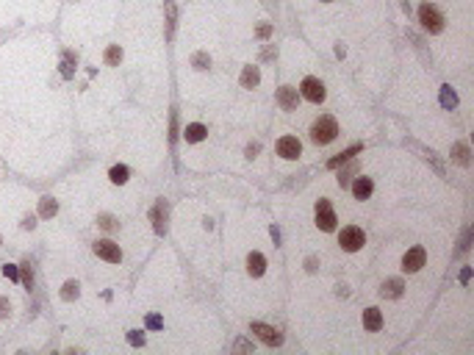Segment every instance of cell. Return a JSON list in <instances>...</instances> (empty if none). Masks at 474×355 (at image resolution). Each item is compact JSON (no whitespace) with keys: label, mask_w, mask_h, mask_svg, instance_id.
Instances as JSON below:
<instances>
[{"label":"cell","mask_w":474,"mask_h":355,"mask_svg":"<svg viewBox=\"0 0 474 355\" xmlns=\"http://www.w3.org/2000/svg\"><path fill=\"white\" fill-rule=\"evenodd\" d=\"M335 136H339V122L333 117H319L311 125V139L316 145H330Z\"/></svg>","instance_id":"6da1fadb"},{"label":"cell","mask_w":474,"mask_h":355,"mask_svg":"<svg viewBox=\"0 0 474 355\" xmlns=\"http://www.w3.org/2000/svg\"><path fill=\"white\" fill-rule=\"evenodd\" d=\"M339 244H341V247H344L347 252H355V250H361L363 244H366V236H363V230H361V228L349 225V228H344V230H341Z\"/></svg>","instance_id":"7a4b0ae2"},{"label":"cell","mask_w":474,"mask_h":355,"mask_svg":"<svg viewBox=\"0 0 474 355\" xmlns=\"http://www.w3.org/2000/svg\"><path fill=\"white\" fill-rule=\"evenodd\" d=\"M419 19H422V25L430 33H438L444 28V17L438 14V9H436V6H430V3H424L422 9H419Z\"/></svg>","instance_id":"3957f363"},{"label":"cell","mask_w":474,"mask_h":355,"mask_svg":"<svg viewBox=\"0 0 474 355\" xmlns=\"http://www.w3.org/2000/svg\"><path fill=\"white\" fill-rule=\"evenodd\" d=\"M316 225H319L322 230H335V214H333V208H330V203L327 200H319L316 203Z\"/></svg>","instance_id":"277c9868"},{"label":"cell","mask_w":474,"mask_h":355,"mask_svg":"<svg viewBox=\"0 0 474 355\" xmlns=\"http://www.w3.org/2000/svg\"><path fill=\"white\" fill-rule=\"evenodd\" d=\"M300 92H302V97L311 100V103H322V100H325V86H322L319 78H305L302 86H300Z\"/></svg>","instance_id":"5b68a950"},{"label":"cell","mask_w":474,"mask_h":355,"mask_svg":"<svg viewBox=\"0 0 474 355\" xmlns=\"http://www.w3.org/2000/svg\"><path fill=\"white\" fill-rule=\"evenodd\" d=\"M94 252L108 264H120L122 261V252H120V244H114L111 239H103V242L94 244Z\"/></svg>","instance_id":"8992f818"},{"label":"cell","mask_w":474,"mask_h":355,"mask_svg":"<svg viewBox=\"0 0 474 355\" xmlns=\"http://www.w3.org/2000/svg\"><path fill=\"white\" fill-rule=\"evenodd\" d=\"M424 258H427V252H424L422 247H410L408 252H405V258H402V269L405 272H419L424 266Z\"/></svg>","instance_id":"52a82bcc"},{"label":"cell","mask_w":474,"mask_h":355,"mask_svg":"<svg viewBox=\"0 0 474 355\" xmlns=\"http://www.w3.org/2000/svg\"><path fill=\"white\" fill-rule=\"evenodd\" d=\"M300 153H302V145H300V139H294V136H283V139L278 142V155H283V159L294 161Z\"/></svg>","instance_id":"ba28073f"},{"label":"cell","mask_w":474,"mask_h":355,"mask_svg":"<svg viewBox=\"0 0 474 355\" xmlns=\"http://www.w3.org/2000/svg\"><path fill=\"white\" fill-rule=\"evenodd\" d=\"M252 333H255L264 344H272V347H278L280 341H283L280 330H274V327H269V325H261V322H252Z\"/></svg>","instance_id":"9c48e42d"},{"label":"cell","mask_w":474,"mask_h":355,"mask_svg":"<svg viewBox=\"0 0 474 355\" xmlns=\"http://www.w3.org/2000/svg\"><path fill=\"white\" fill-rule=\"evenodd\" d=\"M264 269H266V258L261 255V252H250V255H247V272H250L252 278H261Z\"/></svg>","instance_id":"30bf717a"},{"label":"cell","mask_w":474,"mask_h":355,"mask_svg":"<svg viewBox=\"0 0 474 355\" xmlns=\"http://www.w3.org/2000/svg\"><path fill=\"white\" fill-rule=\"evenodd\" d=\"M278 103L283 106V108H297V89H291V86H280V92H278Z\"/></svg>","instance_id":"8fae6325"},{"label":"cell","mask_w":474,"mask_h":355,"mask_svg":"<svg viewBox=\"0 0 474 355\" xmlns=\"http://www.w3.org/2000/svg\"><path fill=\"white\" fill-rule=\"evenodd\" d=\"M363 327H366V330H380V327H383V313L377 308H366V311H363Z\"/></svg>","instance_id":"7c38bea8"},{"label":"cell","mask_w":474,"mask_h":355,"mask_svg":"<svg viewBox=\"0 0 474 355\" xmlns=\"http://www.w3.org/2000/svg\"><path fill=\"white\" fill-rule=\"evenodd\" d=\"M258 81H261V72H258V67H244V72H242V86L244 89H252V86H258Z\"/></svg>","instance_id":"4fadbf2b"},{"label":"cell","mask_w":474,"mask_h":355,"mask_svg":"<svg viewBox=\"0 0 474 355\" xmlns=\"http://www.w3.org/2000/svg\"><path fill=\"white\" fill-rule=\"evenodd\" d=\"M352 194L358 197V200H366V197L372 194V181H369V177H358L355 186H352Z\"/></svg>","instance_id":"5bb4252c"},{"label":"cell","mask_w":474,"mask_h":355,"mask_svg":"<svg viewBox=\"0 0 474 355\" xmlns=\"http://www.w3.org/2000/svg\"><path fill=\"white\" fill-rule=\"evenodd\" d=\"M402 294V281L400 278H391V281H386L383 283V297H400Z\"/></svg>","instance_id":"9a60e30c"},{"label":"cell","mask_w":474,"mask_h":355,"mask_svg":"<svg viewBox=\"0 0 474 355\" xmlns=\"http://www.w3.org/2000/svg\"><path fill=\"white\" fill-rule=\"evenodd\" d=\"M205 133H208V131H205L203 125H197V122H194V125H186V131H183L186 142H203V139H205Z\"/></svg>","instance_id":"2e32d148"},{"label":"cell","mask_w":474,"mask_h":355,"mask_svg":"<svg viewBox=\"0 0 474 355\" xmlns=\"http://www.w3.org/2000/svg\"><path fill=\"white\" fill-rule=\"evenodd\" d=\"M56 211H58V206H56L53 197H42V200H39V216H53Z\"/></svg>","instance_id":"e0dca14e"},{"label":"cell","mask_w":474,"mask_h":355,"mask_svg":"<svg viewBox=\"0 0 474 355\" xmlns=\"http://www.w3.org/2000/svg\"><path fill=\"white\" fill-rule=\"evenodd\" d=\"M452 155H455L458 164H469V147H466L463 142H458V145L452 147Z\"/></svg>","instance_id":"ac0fdd59"},{"label":"cell","mask_w":474,"mask_h":355,"mask_svg":"<svg viewBox=\"0 0 474 355\" xmlns=\"http://www.w3.org/2000/svg\"><path fill=\"white\" fill-rule=\"evenodd\" d=\"M358 150H361V145H352V147H349V150H344V153H341V155H339V159H333L330 164H327V167H339V164H344V161H349V159H352V155H355V153H358Z\"/></svg>","instance_id":"d6986e66"},{"label":"cell","mask_w":474,"mask_h":355,"mask_svg":"<svg viewBox=\"0 0 474 355\" xmlns=\"http://www.w3.org/2000/svg\"><path fill=\"white\" fill-rule=\"evenodd\" d=\"M122 61V50H120V45H111L106 50V64H120Z\"/></svg>","instance_id":"ffe728a7"},{"label":"cell","mask_w":474,"mask_h":355,"mask_svg":"<svg viewBox=\"0 0 474 355\" xmlns=\"http://www.w3.org/2000/svg\"><path fill=\"white\" fill-rule=\"evenodd\" d=\"M61 297H64V300H75V297H78V283H75V281H67L64 289H61Z\"/></svg>","instance_id":"44dd1931"},{"label":"cell","mask_w":474,"mask_h":355,"mask_svg":"<svg viewBox=\"0 0 474 355\" xmlns=\"http://www.w3.org/2000/svg\"><path fill=\"white\" fill-rule=\"evenodd\" d=\"M153 222H155L158 233H164V230H167V216L161 214V208H153Z\"/></svg>","instance_id":"7402d4cb"},{"label":"cell","mask_w":474,"mask_h":355,"mask_svg":"<svg viewBox=\"0 0 474 355\" xmlns=\"http://www.w3.org/2000/svg\"><path fill=\"white\" fill-rule=\"evenodd\" d=\"M111 181H114V183H125V181H128V169H125V167H114V169H111Z\"/></svg>","instance_id":"603a6c76"},{"label":"cell","mask_w":474,"mask_h":355,"mask_svg":"<svg viewBox=\"0 0 474 355\" xmlns=\"http://www.w3.org/2000/svg\"><path fill=\"white\" fill-rule=\"evenodd\" d=\"M191 64H194V67H197V70H205V67H208V64H211V58H208V56H205V53H197V56H194V58H191Z\"/></svg>","instance_id":"cb8c5ba5"},{"label":"cell","mask_w":474,"mask_h":355,"mask_svg":"<svg viewBox=\"0 0 474 355\" xmlns=\"http://www.w3.org/2000/svg\"><path fill=\"white\" fill-rule=\"evenodd\" d=\"M3 275H6V278H11V281H17V278H19V272H17V266L6 264V266H3Z\"/></svg>","instance_id":"d4e9b609"},{"label":"cell","mask_w":474,"mask_h":355,"mask_svg":"<svg viewBox=\"0 0 474 355\" xmlns=\"http://www.w3.org/2000/svg\"><path fill=\"white\" fill-rule=\"evenodd\" d=\"M23 283L28 286V289L33 286V275H31V269H28V266H23Z\"/></svg>","instance_id":"484cf974"},{"label":"cell","mask_w":474,"mask_h":355,"mask_svg":"<svg viewBox=\"0 0 474 355\" xmlns=\"http://www.w3.org/2000/svg\"><path fill=\"white\" fill-rule=\"evenodd\" d=\"M9 311H11L9 300H6V297H0V317H9Z\"/></svg>","instance_id":"4316f807"},{"label":"cell","mask_w":474,"mask_h":355,"mask_svg":"<svg viewBox=\"0 0 474 355\" xmlns=\"http://www.w3.org/2000/svg\"><path fill=\"white\" fill-rule=\"evenodd\" d=\"M100 228L103 230H111L114 228V220H111V216H100Z\"/></svg>","instance_id":"83f0119b"},{"label":"cell","mask_w":474,"mask_h":355,"mask_svg":"<svg viewBox=\"0 0 474 355\" xmlns=\"http://www.w3.org/2000/svg\"><path fill=\"white\" fill-rule=\"evenodd\" d=\"M444 103L446 106H449V103L455 106V94H449V89H446V86H444Z\"/></svg>","instance_id":"f1b7e54d"},{"label":"cell","mask_w":474,"mask_h":355,"mask_svg":"<svg viewBox=\"0 0 474 355\" xmlns=\"http://www.w3.org/2000/svg\"><path fill=\"white\" fill-rule=\"evenodd\" d=\"M269 31H272L269 25H261V28H258V36H269Z\"/></svg>","instance_id":"f546056e"},{"label":"cell","mask_w":474,"mask_h":355,"mask_svg":"<svg viewBox=\"0 0 474 355\" xmlns=\"http://www.w3.org/2000/svg\"><path fill=\"white\" fill-rule=\"evenodd\" d=\"M130 341H133V344H142V341H144V339H142V336H139V333H136V330H133V333H130Z\"/></svg>","instance_id":"4dcf8cb0"}]
</instances>
